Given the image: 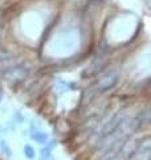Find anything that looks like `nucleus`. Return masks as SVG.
<instances>
[{
	"label": "nucleus",
	"instance_id": "obj_7",
	"mask_svg": "<svg viewBox=\"0 0 151 160\" xmlns=\"http://www.w3.org/2000/svg\"><path fill=\"white\" fill-rule=\"evenodd\" d=\"M0 148H2L3 153L6 155V156H8V158L12 156V151H11V148H9V144L6 142V140H2V142H0Z\"/></svg>",
	"mask_w": 151,
	"mask_h": 160
},
{
	"label": "nucleus",
	"instance_id": "obj_6",
	"mask_svg": "<svg viewBox=\"0 0 151 160\" xmlns=\"http://www.w3.org/2000/svg\"><path fill=\"white\" fill-rule=\"evenodd\" d=\"M23 152L25 155V158L29 159V160L34 159V156H36V151H34V148L32 146H29V144H25L24 148H23Z\"/></svg>",
	"mask_w": 151,
	"mask_h": 160
},
{
	"label": "nucleus",
	"instance_id": "obj_2",
	"mask_svg": "<svg viewBox=\"0 0 151 160\" xmlns=\"http://www.w3.org/2000/svg\"><path fill=\"white\" fill-rule=\"evenodd\" d=\"M118 80H119L118 72L112 69V71H109L105 75H102V76L97 80L95 88H97L98 91H108V89H112L115 84L118 83Z\"/></svg>",
	"mask_w": 151,
	"mask_h": 160
},
{
	"label": "nucleus",
	"instance_id": "obj_4",
	"mask_svg": "<svg viewBox=\"0 0 151 160\" xmlns=\"http://www.w3.org/2000/svg\"><path fill=\"white\" fill-rule=\"evenodd\" d=\"M12 58H13L12 52H9L8 49L0 48V66H4V68L8 67V66H11Z\"/></svg>",
	"mask_w": 151,
	"mask_h": 160
},
{
	"label": "nucleus",
	"instance_id": "obj_8",
	"mask_svg": "<svg viewBox=\"0 0 151 160\" xmlns=\"http://www.w3.org/2000/svg\"><path fill=\"white\" fill-rule=\"evenodd\" d=\"M2 98H3V96H2V92H0V102H2Z\"/></svg>",
	"mask_w": 151,
	"mask_h": 160
},
{
	"label": "nucleus",
	"instance_id": "obj_3",
	"mask_svg": "<svg viewBox=\"0 0 151 160\" xmlns=\"http://www.w3.org/2000/svg\"><path fill=\"white\" fill-rule=\"evenodd\" d=\"M31 139L39 144H47L48 140H49V136H48L47 132H44L40 128H37V129H33L31 132Z\"/></svg>",
	"mask_w": 151,
	"mask_h": 160
},
{
	"label": "nucleus",
	"instance_id": "obj_1",
	"mask_svg": "<svg viewBox=\"0 0 151 160\" xmlns=\"http://www.w3.org/2000/svg\"><path fill=\"white\" fill-rule=\"evenodd\" d=\"M29 75V67L25 63H16L11 64L4 68V71L2 72L3 79L8 83H17L21 82Z\"/></svg>",
	"mask_w": 151,
	"mask_h": 160
},
{
	"label": "nucleus",
	"instance_id": "obj_5",
	"mask_svg": "<svg viewBox=\"0 0 151 160\" xmlns=\"http://www.w3.org/2000/svg\"><path fill=\"white\" fill-rule=\"evenodd\" d=\"M56 147V143L54 142H50L49 144H45V147H43V149H41V158L43 159H49V156H50V153H52V149Z\"/></svg>",
	"mask_w": 151,
	"mask_h": 160
}]
</instances>
